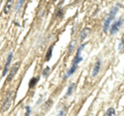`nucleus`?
Listing matches in <instances>:
<instances>
[{
  "label": "nucleus",
  "instance_id": "obj_17",
  "mask_svg": "<svg viewBox=\"0 0 124 116\" xmlns=\"http://www.w3.org/2000/svg\"><path fill=\"white\" fill-rule=\"evenodd\" d=\"M24 3V1H19L18 2V6H17V10H19V7L20 6H22V4Z\"/></svg>",
  "mask_w": 124,
  "mask_h": 116
},
{
  "label": "nucleus",
  "instance_id": "obj_16",
  "mask_svg": "<svg viewBox=\"0 0 124 116\" xmlns=\"http://www.w3.org/2000/svg\"><path fill=\"white\" fill-rule=\"evenodd\" d=\"M25 109H26V114H25V116H29L30 113H31V108L29 106H27V107L25 108Z\"/></svg>",
  "mask_w": 124,
  "mask_h": 116
},
{
  "label": "nucleus",
  "instance_id": "obj_11",
  "mask_svg": "<svg viewBox=\"0 0 124 116\" xmlns=\"http://www.w3.org/2000/svg\"><path fill=\"white\" fill-rule=\"evenodd\" d=\"M52 50H53V46H51L50 48H49V50H48V53H46V61H49V60L51 59V57H52Z\"/></svg>",
  "mask_w": 124,
  "mask_h": 116
},
{
  "label": "nucleus",
  "instance_id": "obj_14",
  "mask_svg": "<svg viewBox=\"0 0 124 116\" xmlns=\"http://www.w3.org/2000/svg\"><path fill=\"white\" fill-rule=\"evenodd\" d=\"M49 74H50V67L49 66H46V68L43 70V76L45 78H46L49 76Z\"/></svg>",
  "mask_w": 124,
  "mask_h": 116
},
{
  "label": "nucleus",
  "instance_id": "obj_6",
  "mask_svg": "<svg viewBox=\"0 0 124 116\" xmlns=\"http://www.w3.org/2000/svg\"><path fill=\"white\" fill-rule=\"evenodd\" d=\"M14 56V54H12V52H10L8 54V56H7V59H6V63H5L4 65V70H3V74L2 75L3 76H6L7 74V70H8V67H9V64H10V61H12V58Z\"/></svg>",
  "mask_w": 124,
  "mask_h": 116
},
{
  "label": "nucleus",
  "instance_id": "obj_3",
  "mask_svg": "<svg viewBox=\"0 0 124 116\" xmlns=\"http://www.w3.org/2000/svg\"><path fill=\"white\" fill-rule=\"evenodd\" d=\"M122 24H123V18H120V19L117 20L116 22H114L112 24V26H111V29H110L111 34H115L116 32H118V30L120 29Z\"/></svg>",
  "mask_w": 124,
  "mask_h": 116
},
{
  "label": "nucleus",
  "instance_id": "obj_2",
  "mask_svg": "<svg viewBox=\"0 0 124 116\" xmlns=\"http://www.w3.org/2000/svg\"><path fill=\"white\" fill-rule=\"evenodd\" d=\"M117 12H118L117 6L113 7L112 10L110 12V14H108V16L107 17V19H105V24H103V32H108V28H110V26H111V22L115 19V16H116V14H117Z\"/></svg>",
  "mask_w": 124,
  "mask_h": 116
},
{
  "label": "nucleus",
  "instance_id": "obj_15",
  "mask_svg": "<svg viewBox=\"0 0 124 116\" xmlns=\"http://www.w3.org/2000/svg\"><path fill=\"white\" fill-rule=\"evenodd\" d=\"M66 113H67V108H63V109L58 113V115H57V116H65Z\"/></svg>",
  "mask_w": 124,
  "mask_h": 116
},
{
  "label": "nucleus",
  "instance_id": "obj_5",
  "mask_svg": "<svg viewBox=\"0 0 124 116\" xmlns=\"http://www.w3.org/2000/svg\"><path fill=\"white\" fill-rule=\"evenodd\" d=\"M12 94L8 93L7 94V96H6V99H5V101H4L3 106H2V111L3 112L8 110V108L10 107V105H12Z\"/></svg>",
  "mask_w": 124,
  "mask_h": 116
},
{
  "label": "nucleus",
  "instance_id": "obj_7",
  "mask_svg": "<svg viewBox=\"0 0 124 116\" xmlns=\"http://www.w3.org/2000/svg\"><path fill=\"white\" fill-rule=\"evenodd\" d=\"M100 66H101V60L97 59V61H96V63H95L94 67H93V70H92V76L93 77L97 76V74L99 73V70H100Z\"/></svg>",
  "mask_w": 124,
  "mask_h": 116
},
{
  "label": "nucleus",
  "instance_id": "obj_10",
  "mask_svg": "<svg viewBox=\"0 0 124 116\" xmlns=\"http://www.w3.org/2000/svg\"><path fill=\"white\" fill-rule=\"evenodd\" d=\"M76 87V84L74 83H71L70 85L68 86V89H67V92H66V96L70 95V94L72 93V91H74V88Z\"/></svg>",
  "mask_w": 124,
  "mask_h": 116
},
{
  "label": "nucleus",
  "instance_id": "obj_9",
  "mask_svg": "<svg viewBox=\"0 0 124 116\" xmlns=\"http://www.w3.org/2000/svg\"><path fill=\"white\" fill-rule=\"evenodd\" d=\"M116 114V111L114 108H108V109L107 110V112H105V116H115Z\"/></svg>",
  "mask_w": 124,
  "mask_h": 116
},
{
  "label": "nucleus",
  "instance_id": "obj_1",
  "mask_svg": "<svg viewBox=\"0 0 124 116\" xmlns=\"http://www.w3.org/2000/svg\"><path fill=\"white\" fill-rule=\"evenodd\" d=\"M85 46H86V44H83V45H81V46H80V48L78 49L77 54H76V56H74V61H72V65H71V67L69 68V70L66 73L65 77H64L65 79H66V78H68L69 76H71L72 74H74V73L77 70L78 64H79V63L83 60V58H82V56H81V52H82V50H83V48H84Z\"/></svg>",
  "mask_w": 124,
  "mask_h": 116
},
{
  "label": "nucleus",
  "instance_id": "obj_12",
  "mask_svg": "<svg viewBox=\"0 0 124 116\" xmlns=\"http://www.w3.org/2000/svg\"><path fill=\"white\" fill-rule=\"evenodd\" d=\"M37 81H38V78H32V79H31L30 82H29V87H30V88H32V87L37 83Z\"/></svg>",
  "mask_w": 124,
  "mask_h": 116
},
{
  "label": "nucleus",
  "instance_id": "obj_4",
  "mask_svg": "<svg viewBox=\"0 0 124 116\" xmlns=\"http://www.w3.org/2000/svg\"><path fill=\"white\" fill-rule=\"evenodd\" d=\"M19 66H20V62H16L12 66V70H10V72L8 74V77H7V82H10V81L15 78L16 74H17L18 70H19Z\"/></svg>",
  "mask_w": 124,
  "mask_h": 116
},
{
  "label": "nucleus",
  "instance_id": "obj_13",
  "mask_svg": "<svg viewBox=\"0 0 124 116\" xmlns=\"http://www.w3.org/2000/svg\"><path fill=\"white\" fill-rule=\"evenodd\" d=\"M10 6H12V2L8 1V2H7V4L5 5V7H4V14H8Z\"/></svg>",
  "mask_w": 124,
  "mask_h": 116
},
{
  "label": "nucleus",
  "instance_id": "obj_8",
  "mask_svg": "<svg viewBox=\"0 0 124 116\" xmlns=\"http://www.w3.org/2000/svg\"><path fill=\"white\" fill-rule=\"evenodd\" d=\"M89 31H90L89 28L85 27V28L81 31V34H80V39H81V41H84V39L86 38V36L88 35V33H89Z\"/></svg>",
  "mask_w": 124,
  "mask_h": 116
}]
</instances>
